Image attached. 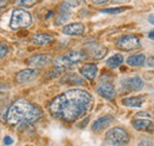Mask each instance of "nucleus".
Masks as SVG:
<instances>
[{"label": "nucleus", "instance_id": "nucleus-5", "mask_svg": "<svg viewBox=\"0 0 154 146\" xmlns=\"http://www.w3.org/2000/svg\"><path fill=\"white\" fill-rule=\"evenodd\" d=\"M106 140L112 146H123L128 144L129 134L123 127H113L107 132Z\"/></svg>", "mask_w": 154, "mask_h": 146}, {"label": "nucleus", "instance_id": "nucleus-22", "mask_svg": "<svg viewBox=\"0 0 154 146\" xmlns=\"http://www.w3.org/2000/svg\"><path fill=\"white\" fill-rule=\"evenodd\" d=\"M17 4L24 6V7H32L33 5L37 4V1L36 0H23V1H17Z\"/></svg>", "mask_w": 154, "mask_h": 146}, {"label": "nucleus", "instance_id": "nucleus-26", "mask_svg": "<svg viewBox=\"0 0 154 146\" xmlns=\"http://www.w3.org/2000/svg\"><path fill=\"white\" fill-rule=\"evenodd\" d=\"M147 66H149V67H154V55L149 57V58L147 59Z\"/></svg>", "mask_w": 154, "mask_h": 146}, {"label": "nucleus", "instance_id": "nucleus-11", "mask_svg": "<svg viewBox=\"0 0 154 146\" xmlns=\"http://www.w3.org/2000/svg\"><path fill=\"white\" fill-rule=\"evenodd\" d=\"M84 25L81 22H72L63 27V33L68 36H82L84 33Z\"/></svg>", "mask_w": 154, "mask_h": 146}, {"label": "nucleus", "instance_id": "nucleus-7", "mask_svg": "<svg viewBox=\"0 0 154 146\" xmlns=\"http://www.w3.org/2000/svg\"><path fill=\"white\" fill-rule=\"evenodd\" d=\"M122 86L126 91L137 92L143 89L145 83L140 77H132V78H127L126 80H123Z\"/></svg>", "mask_w": 154, "mask_h": 146}, {"label": "nucleus", "instance_id": "nucleus-25", "mask_svg": "<svg viewBox=\"0 0 154 146\" xmlns=\"http://www.w3.org/2000/svg\"><path fill=\"white\" fill-rule=\"evenodd\" d=\"M4 144H5V145H11V144H13V139H12L11 137L6 136V137L4 138Z\"/></svg>", "mask_w": 154, "mask_h": 146}, {"label": "nucleus", "instance_id": "nucleus-4", "mask_svg": "<svg viewBox=\"0 0 154 146\" xmlns=\"http://www.w3.org/2000/svg\"><path fill=\"white\" fill-rule=\"evenodd\" d=\"M32 18L31 14L24 10H14L12 12V17L10 20V27L13 31H17L20 28H26L31 25Z\"/></svg>", "mask_w": 154, "mask_h": 146}, {"label": "nucleus", "instance_id": "nucleus-14", "mask_svg": "<svg viewBox=\"0 0 154 146\" xmlns=\"http://www.w3.org/2000/svg\"><path fill=\"white\" fill-rule=\"evenodd\" d=\"M81 74L88 80H94L97 75V66L95 64H87L81 67Z\"/></svg>", "mask_w": 154, "mask_h": 146}, {"label": "nucleus", "instance_id": "nucleus-16", "mask_svg": "<svg viewBox=\"0 0 154 146\" xmlns=\"http://www.w3.org/2000/svg\"><path fill=\"white\" fill-rule=\"evenodd\" d=\"M145 103L143 97H128L122 99V104L128 107H140Z\"/></svg>", "mask_w": 154, "mask_h": 146}, {"label": "nucleus", "instance_id": "nucleus-18", "mask_svg": "<svg viewBox=\"0 0 154 146\" xmlns=\"http://www.w3.org/2000/svg\"><path fill=\"white\" fill-rule=\"evenodd\" d=\"M122 63H123V57L121 54L112 55V57L107 60V65H108V67H110V69H117Z\"/></svg>", "mask_w": 154, "mask_h": 146}, {"label": "nucleus", "instance_id": "nucleus-3", "mask_svg": "<svg viewBox=\"0 0 154 146\" xmlns=\"http://www.w3.org/2000/svg\"><path fill=\"white\" fill-rule=\"evenodd\" d=\"M85 52L84 51H71L66 54L62 55L55 60V67L56 70L62 72L64 70H68L76 65L78 63L83 61L85 59Z\"/></svg>", "mask_w": 154, "mask_h": 146}, {"label": "nucleus", "instance_id": "nucleus-8", "mask_svg": "<svg viewBox=\"0 0 154 146\" xmlns=\"http://www.w3.org/2000/svg\"><path fill=\"white\" fill-rule=\"evenodd\" d=\"M51 63V57L49 54H36L32 55L27 59V64L32 67H37V69H40V67H44L46 65H49Z\"/></svg>", "mask_w": 154, "mask_h": 146}, {"label": "nucleus", "instance_id": "nucleus-29", "mask_svg": "<svg viewBox=\"0 0 154 146\" xmlns=\"http://www.w3.org/2000/svg\"><path fill=\"white\" fill-rule=\"evenodd\" d=\"M6 4H7V2H6V1H0V11H1V10H2V7H4V6H5V5H6Z\"/></svg>", "mask_w": 154, "mask_h": 146}, {"label": "nucleus", "instance_id": "nucleus-23", "mask_svg": "<svg viewBox=\"0 0 154 146\" xmlns=\"http://www.w3.org/2000/svg\"><path fill=\"white\" fill-rule=\"evenodd\" d=\"M7 52H8V47H7V45L4 44V42H0V59L4 58L5 55L7 54Z\"/></svg>", "mask_w": 154, "mask_h": 146}, {"label": "nucleus", "instance_id": "nucleus-15", "mask_svg": "<svg viewBox=\"0 0 154 146\" xmlns=\"http://www.w3.org/2000/svg\"><path fill=\"white\" fill-rule=\"evenodd\" d=\"M52 36L50 34H46V33H37L35 34L32 38V42L38 45V46H45V45H49L52 42Z\"/></svg>", "mask_w": 154, "mask_h": 146}, {"label": "nucleus", "instance_id": "nucleus-2", "mask_svg": "<svg viewBox=\"0 0 154 146\" xmlns=\"http://www.w3.org/2000/svg\"><path fill=\"white\" fill-rule=\"evenodd\" d=\"M40 117L42 111L36 105L29 103L27 100L19 99L10 106L6 114V120L13 126H24L37 121Z\"/></svg>", "mask_w": 154, "mask_h": 146}, {"label": "nucleus", "instance_id": "nucleus-1", "mask_svg": "<svg viewBox=\"0 0 154 146\" xmlns=\"http://www.w3.org/2000/svg\"><path fill=\"white\" fill-rule=\"evenodd\" d=\"M93 103L94 98L88 91L72 89L54 98L49 104V111L55 118L72 123L88 113Z\"/></svg>", "mask_w": 154, "mask_h": 146}, {"label": "nucleus", "instance_id": "nucleus-19", "mask_svg": "<svg viewBox=\"0 0 154 146\" xmlns=\"http://www.w3.org/2000/svg\"><path fill=\"white\" fill-rule=\"evenodd\" d=\"M107 53V48L106 47H102V46H95L94 50L91 51V54L95 59H101L103 58Z\"/></svg>", "mask_w": 154, "mask_h": 146}, {"label": "nucleus", "instance_id": "nucleus-6", "mask_svg": "<svg viewBox=\"0 0 154 146\" xmlns=\"http://www.w3.org/2000/svg\"><path fill=\"white\" fill-rule=\"evenodd\" d=\"M116 46L123 51H133V50H137L141 47V42L136 36L128 34V36L119 38L116 41Z\"/></svg>", "mask_w": 154, "mask_h": 146}, {"label": "nucleus", "instance_id": "nucleus-27", "mask_svg": "<svg viewBox=\"0 0 154 146\" xmlns=\"http://www.w3.org/2000/svg\"><path fill=\"white\" fill-rule=\"evenodd\" d=\"M107 2H108L107 0H103V1H93V4H95V5H104Z\"/></svg>", "mask_w": 154, "mask_h": 146}, {"label": "nucleus", "instance_id": "nucleus-21", "mask_svg": "<svg viewBox=\"0 0 154 146\" xmlns=\"http://www.w3.org/2000/svg\"><path fill=\"white\" fill-rule=\"evenodd\" d=\"M128 7H113V8H106V10H102L101 12L102 13H108V14H119L123 11H126Z\"/></svg>", "mask_w": 154, "mask_h": 146}, {"label": "nucleus", "instance_id": "nucleus-13", "mask_svg": "<svg viewBox=\"0 0 154 146\" xmlns=\"http://www.w3.org/2000/svg\"><path fill=\"white\" fill-rule=\"evenodd\" d=\"M132 124L133 127L137 131H146V132L154 131V124L149 119H135Z\"/></svg>", "mask_w": 154, "mask_h": 146}, {"label": "nucleus", "instance_id": "nucleus-17", "mask_svg": "<svg viewBox=\"0 0 154 146\" xmlns=\"http://www.w3.org/2000/svg\"><path fill=\"white\" fill-rule=\"evenodd\" d=\"M145 61H146V57H145V54H142V53L131 55L127 59V64L129 66H142L145 64Z\"/></svg>", "mask_w": 154, "mask_h": 146}, {"label": "nucleus", "instance_id": "nucleus-24", "mask_svg": "<svg viewBox=\"0 0 154 146\" xmlns=\"http://www.w3.org/2000/svg\"><path fill=\"white\" fill-rule=\"evenodd\" d=\"M137 146H154V140L151 139H142L139 142Z\"/></svg>", "mask_w": 154, "mask_h": 146}, {"label": "nucleus", "instance_id": "nucleus-12", "mask_svg": "<svg viewBox=\"0 0 154 146\" xmlns=\"http://www.w3.org/2000/svg\"><path fill=\"white\" fill-rule=\"evenodd\" d=\"M113 121H114V118L112 115H103V117L98 118L96 121L93 124V131H95V132L103 131V130H106L108 127Z\"/></svg>", "mask_w": 154, "mask_h": 146}, {"label": "nucleus", "instance_id": "nucleus-9", "mask_svg": "<svg viewBox=\"0 0 154 146\" xmlns=\"http://www.w3.org/2000/svg\"><path fill=\"white\" fill-rule=\"evenodd\" d=\"M96 91L101 97H103L108 100H113L116 95L115 87L110 83H101L96 87Z\"/></svg>", "mask_w": 154, "mask_h": 146}, {"label": "nucleus", "instance_id": "nucleus-28", "mask_svg": "<svg viewBox=\"0 0 154 146\" xmlns=\"http://www.w3.org/2000/svg\"><path fill=\"white\" fill-rule=\"evenodd\" d=\"M148 21H149L152 25H154V14H151V16L148 17Z\"/></svg>", "mask_w": 154, "mask_h": 146}, {"label": "nucleus", "instance_id": "nucleus-30", "mask_svg": "<svg viewBox=\"0 0 154 146\" xmlns=\"http://www.w3.org/2000/svg\"><path fill=\"white\" fill-rule=\"evenodd\" d=\"M148 36H149V39H152V40H154V31H152V32H149V34H148Z\"/></svg>", "mask_w": 154, "mask_h": 146}, {"label": "nucleus", "instance_id": "nucleus-20", "mask_svg": "<svg viewBox=\"0 0 154 146\" xmlns=\"http://www.w3.org/2000/svg\"><path fill=\"white\" fill-rule=\"evenodd\" d=\"M63 81L65 83H70V84H76V85H83V80L77 77L76 74H68L65 78H63Z\"/></svg>", "mask_w": 154, "mask_h": 146}, {"label": "nucleus", "instance_id": "nucleus-10", "mask_svg": "<svg viewBox=\"0 0 154 146\" xmlns=\"http://www.w3.org/2000/svg\"><path fill=\"white\" fill-rule=\"evenodd\" d=\"M37 78V71L35 69H25L17 73L16 80L18 84H27L33 81Z\"/></svg>", "mask_w": 154, "mask_h": 146}]
</instances>
